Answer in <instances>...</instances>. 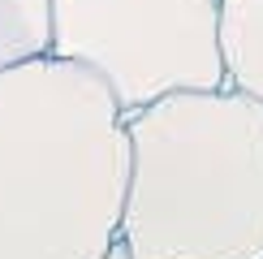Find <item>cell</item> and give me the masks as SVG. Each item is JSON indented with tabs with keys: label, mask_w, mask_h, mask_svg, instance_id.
<instances>
[{
	"label": "cell",
	"mask_w": 263,
	"mask_h": 259,
	"mask_svg": "<svg viewBox=\"0 0 263 259\" xmlns=\"http://www.w3.org/2000/svg\"><path fill=\"white\" fill-rule=\"evenodd\" d=\"M129 134L100 73L0 65V259H104L121 237Z\"/></svg>",
	"instance_id": "cell-1"
},
{
	"label": "cell",
	"mask_w": 263,
	"mask_h": 259,
	"mask_svg": "<svg viewBox=\"0 0 263 259\" xmlns=\"http://www.w3.org/2000/svg\"><path fill=\"white\" fill-rule=\"evenodd\" d=\"M129 259H263V104L237 86L125 113Z\"/></svg>",
	"instance_id": "cell-2"
},
{
	"label": "cell",
	"mask_w": 263,
	"mask_h": 259,
	"mask_svg": "<svg viewBox=\"0 0 263 259\" xmlns=\"http://www.w3.org/2000/svg\"><path fill=\"white\" fill-rule=\"evenodd\" d=\"M220 61L224 86L263 104V0H220Z\"/></svg>",
	"instance_id": "cell-4"
},
{
	"label": "cell",
	"mask_w": 263,
	"mask_h": 259,
	"mask_svg": "<svg viewBox=\"0 0 263 259\" xmlns=\"http://www.w3.org/2000/svg\"><path fill=\"white\" fill-rule=\"evenodd\" d=\"M52 52V0H0V65Z\"/></svg>",
	"instance_id": "cell-5"
},
{
	"label": "cell",
	"mask_w": 263,
	"mask_h": 259,
	"mask_svg": "<svg viewBox=\"0 0 263 259\" xmlns=\"http://www.w3.org/2000/svg\"><path fill=\"white\" fill-rule=\"evenodd\" d=\"M52 57L100 73L121 113L224 86L220 0H52Z\"/></svg>",
	"instance_id": "cell-3"
},
{
	"label": "cell",
	"mask_w": 263,
	"mask_h": 259,
	"mask_svg": "<svg viewBox=\"0 0 263 259\" xmlns=\"http://www.w3.org/2000/svg\"><path fill=\"white\" fill-rule=\"evenodd\" d=\"M104 259H129V251H125V242H121V237H117V242L108 246V255H104Z\"/></svg>",
	"instance_id": "cell-6"
}]
</instances>
